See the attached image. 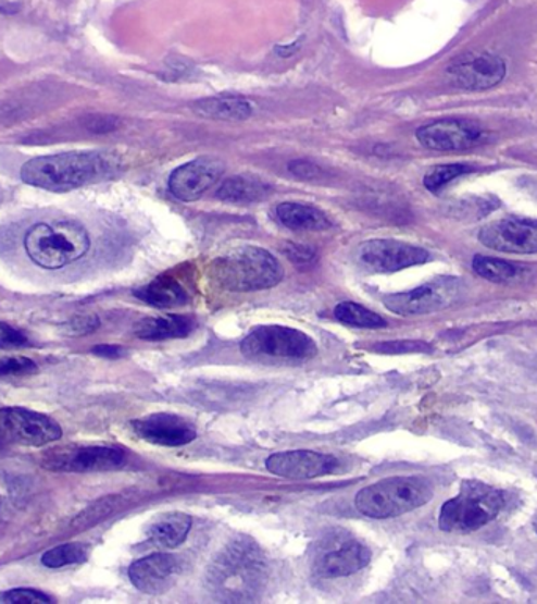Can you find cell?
Listing matches in <instances>:
<instances>
[{
	"mask_svg": "<svg viewBox=\"0 0 537 604\" xmlns=\"http://www.w3.org/2000/svg\"><path fill=\"white\" fill-rule=\"evenodd\" d=\"M115 162L99 151H66L30 159L21 169L28 186L51 193H70L112 175Z\"/></svg>",
	"mask_w": 537,
	"mask_h": 604,
	"instance_id": "cell-1",
	"label": "cell"
},
{
	"mask_svg": "<svg viewBox=\"0 0 537 604\" xmlns=\"http://www.w3.org/2000/svg\"><path fill=\"white\" fill-rule=\"evenodd\" d=\"M266 559L250 540H236L217 554L207 575L212 595L222 602H252L266 582Z\"/></svg>",
	"mask_w": 537,
	"mask_h": 604,
	"instance_id": "cell-2",
	"label": "cell"
},
{
	"mask_svg": "<svg viewBox=\"0 0 537 604\" xmlns=\"http://www.w3.org/2000/svg\"><path fill=\"white\" fill-rule=\"evenodd\" d=\"M28 259L42 270H62L83 259L90 249V236L74 221L40 222L24 236Z\"/></svg>",
	"mask_w": 537,
	"mask_h": 604,
	"instance_id": "cell-3",
	"label": "cell"
},
{
	"mask_svg": "<svg viewBox=\"0 0 537 604\" xmlns=\"http://www.w3.org/2000/svg\"><path fill=\"white\" fill-rule=\"evenodd\" d=\"M211 279L228 292H258L280 284L283 268L266 249L247 246L212 261Z\"/></svg>",
	"mask_w": 537,
	"mask_h": 604,
	"instance_id": "cell-4",
	"label": "cell"
},
{
	"mask_svg": "<svg viewBox=\"0 0 537 604\" xmlns=\"http://www.w3.org/2000/svg\"><path fill=\"white\" fill-rule=\"evenodd\" d=\"M434 489L423 477H390L357 494L360 514L374 519L401 517L429 503Z\"/></svg>",
	"mask_w": 537,
	"mask_h": 604,
	"instance_id": "cell-5",
	"label": "cell"
},
{
	"mask_svg": "<svg viewBox=\"0 0 537 604\" xmlns=\"http://www.w3.org/2000/svg\"><path fill=\"white\" fill-rule=\"evenodd\" d=\"M503 505L504 496L500 490L478 480H466L458 496L441 507L438 526L444 532H475L494 521Z\"/></svg>",
	"mask_w": 537,
	"mask_h": 604,
	"instance_id": "cell-6",
	"label": "cell"
},
{
	"mask_svg": "<svg viewBox=\"0 0 537 604\" xmlns=\"http://www.w3.org/2000/svg\"><path fill=\"white\" fill-rule=\"evenodd\" d=\"M240 352L247 358L257 360H305L317 355V346L305 332L271 324V326H258L250 332L240 344Z\"/></svg>",
	"mask_w": 537,
	"mask_h": 604,
	"instance_id": "cell-7",
	"label": "cell"
},
{
	"mask_svg": "<svg viewBox=\"0 0 537 604\" xmlns=\"http://www.w3.org/2000/svg\"><path fill=\"white\" fill-rule=\"evenodd\" d=\"M62 427L49 416L21 406L0 408V440L3 444L42 447L62 437Z\"/></svg>",
	"mask_w": 537,
	"mask_h": 604,
	"instance_id": "cell-8",
	"label": "cell"
},
{
	"mask_svg": "<svg viewBox=\"0 0 537 604\" xmlns=\"http://www.w3.org/2000/svg\"><path fill=\"white\" fill-rule=\"evenodd\" d=\"M464 284L458 278H438L410 292L395 293L384 298L390 312L402 317L424 316L447 309L458 301Z\"/></svg>",
	"mask_w": 537,
	"mask_h": 604,
	"instance_id": "cell-9",
	"label": "cell"
},
{
	"mask_svg": "<svg viewBox=\"0 0 537 604\" xmlns=\"http://www.w3.org/2000/svg\"><path fill=\"white\" fill-rule=\"evenodd\" d=\"M357 263L370 273H396L429 260L423 247L408 245L398 239H370L355 250Z\"/></svg>",
	"mask_w": 537,
	"mask_h": 604,
	"instance_id": "cell-10",
	"label": "cell"
},
{
	"mask_svg": "<svg viewBox=\"0 0 537 604\" xmlns=\"http://www.w3.org/2000/svg\"><path fill=\"white\" fill-rule=\"evenodd\" d=\"M125 454L115 447H55L45 452L41 466L54 472H102L120 468Z\"/></svg>",
	"mask_w": 537,
	"mask_h": 604,
	"instance_id": "cell-11",
	"label": "cell"
},
{
	"mask_svg": "<svg viewBox=\"0 0 537 604\" xmlns=\"http://www.w3.org/2000/svg\"><path fill=\"white\" fill-rule=\"evenodd\" d=\"M480 245L498 252L537 254V219L509 217L480 229Z\"/></svg>",
	"mask_w": 537,
	"mask_h": 604,
	"instance_id": "cell-12",
	"label": "cell"
},
{
	"mask_svg": "<svg viewBox=\"0 0 537 604\" xmlns=\"http://www.w3.org/2000/svg\"><path fill=\"white\" fill-rule=\"evenodd\" d=\"M448 77L464 90H487L507 76V63L489 52H469L450 63Z\"/></svg>",
	"mask_w": 537,
	"mask_h": 604,
	"instance_id": "cell-13",
	"label": "cell"
},
{
	"mask_svg": "<svg viewBox=\"0 0 537 604\" xmlns=\"http://www.w3.org/2000/svg\"><path fill=\"white\" fill-rule=\"evenodd\" d=\"M224 162L211 157H201L179 165L168 178V189L175 199L196 201L211 189L224 175Z\"/></svg>",
	"mask_w": 537,
	"mask_h": 604,
	"instance_id": "cell-14",
	"label": "cell"
},
{
	"mask_svg": "<svg viewBox=\"0 0 537 604\" xmlns=\"http://www.w3.org/2000/svg\"><path fill=\"white\" fill-rule=\"evenodd\" d=\"M483 130L469 120L445 119L416 131V139L424 148L436 151H459L483 143Z\"/></svg>",
	"mask_w": 537,
	"mask_h": 604,
	"instance_id": "cell-15",
	"label": "cell"
},
{
	"mask_svg": "<svg viewBox=\"0 0 537 604\" xmlns=\"http://www.w3.org/2000/svg\"><path fill=\"white\" fill-rule=\"evenodd\" d=\"M338 466L337 458L313 451L280 452L266 460L267 471L285 479H314V477L328 476Z\"/></svg>",
	"mask_w": 537,
	"mask_h": 604,
	"instance_id": "cell-16",
	"label": "cell"
},
{
	"mask_svg": "<svg viewBox=\"0 0 537 604\" xmlns=\"http://www.w3.org/2000/svg\"><path fill=\"white\" fill-rule=\"evenodd\" d=\"M130 426L137 436L158 446H186L197 437L193 426L173 415H151L148 418L134 420Z\"/></svg>",
	"mask_w": 537,
	"mask_h": 604,
	"instance_id": "cell-17",
	"label": "cell"
},
{
	"mask_svg": "<svg viewBox=\"0 0 537 604\" xmlns=\"http://www.w3.org/2000/svg\"><path fill=\"white\" fill-rule=\"evenodd\" d=\"M127 574H129L134 588L139 589L140 592L155 595L175 584L179 575V564L178 559L170 554H151V556L134 562Z\"/></svg>",
	"mask_w": 537,
	"mask_h": 604,
	"instance_id": "cell-18",
	"label": "cell"
},
{
	"mask_svg": "<svg viewBox=\"0 0 537 604\" xmlns=\"http://www.w3.org/2000/svg\"><path fill=\"white\" fill-rule=\"evenodd\" d=\"M371 560V551L362 543H348L325 551L316 562V571L325 578H342L363 570Z\"/></svg>",
	"mask_w": 537,
	"mask_h": 604,
	"instance_id": "cell-19",
	"label": "cell"
},
{
	"mask_svg": "<svg viewBox=\"0 0 537 604\" xmlns=\"http://www.w3.org/2000/svg\"><path fill=\"white\" fill-rule=\"evenodd\" d=\"M275 218L283 227L295 232H323L332 227L330 219L325 217L324 211L297 201L277 205Z\"/></svg>",
	"mask_w": 537,
	"mask_h": 604,
	"instance_id": "cell-20",
	"label": "cell"
},
{
	"mask_svg": "<svg viewBox=\"0 0 537 604\" xmlns=\"http://www.w3.org/2000/svg\"><path fill=\"white\" fill-rule=\"evenodd\" d=\"M192 528V518L179 511L161 515L148 528V540L154 545L168 547L182 546Z\"/></svg>",
	"mask_w": 537,
	"mask_h": 604,
	"instance_id": "cell-21",
	"label": "cell"
},
{
	"mask_svg": "<svg viewBox=\"0 0 537 604\" xmlns=\"http://www.w3.org/2000/svg\"><path fill=\"white\" fill-rule=\"evenodd\" d=\"M193 331V321L182 316L143 318L134 326V334L141 341L159 342L182 338Z\"/></svg>",
	"mask_w": 537,
	"mask_h": 604,
	"instance_id": "cell-22",
	"label": "cell"
},
{
	"mask_svg": "<svg viewBox=\"0 0 537 604\" xmlns=\"http://www.w3.org/2000/svg\"><path fill=\"white\" fill-rule=\"evenodd\" d=\"M134 295L148 306L158 309H170V307L183 306L187 301V293L183 285L170 275H159L153 282L136 289Z\"/></svg>",
	"mask_w": 537,
	"mask_h": 604,
	"instance_id": "cell-23",
	"label": "cell"
},
{
	"mask_svg": "<svg viewBox=\"0 0 537 604\" xmlns=\"http://www.w3.org/2000/svg\"><path fill=\"white\" fill-rule=\"evenodd\" d=\"M268 187L252 176L236 175L225 180L217 190V199L226 204H254L263 200Z\"/></svg>",
	"mask_w": 537,
	"mask_h": 604,
	"instance_id": "cell-24",
	"label": "cell"
},
{
	"mask_svg": "<svg viewBox=\"0 0 537 604\" xmlns=\"http://www.w3.org/2000/svg\"><path fill=\"white\" fill-rule=\"evenodd\" d=\"M196 111L200 115L208 116V119L242 122V120L252 115V106L242 98L218 97L198 101Z\"/></svg>",
	"mask_w": 537,
	"mask_h": 604,
	"instance_id": "cell-25",
	"label": "cell"
},
{
	"mask_svg": "<svg viewBox=\"0 0 537 604\" xmlns=\"http://www.w3.org/2000/svg\"><path fill=\"white\" fill-rule=\"evenodd\" d=\"M335 318L339 323L348 326L362 328V330H380L387 326V321L360 304L346 301L335 307Z\"/></svg>",
	"mask_w": 537,
	"mask_h": 604,
	"instance_id": "cell-26",
	"label": "cell"
},
{
	"mask_svg": "<svg viewBox=\"0 0 537 604\" xmlns=\"http://www.w3.org/2000/svg\"><path fill=\"white\" fill-rule=\"evenodd\" d=\"M473 271L486 281L503 284L517 275L519 267L511 261L495 259V257L476 256L473 259Z\"/></svg>",
	"mask_w": 537,
	"mask_h": 604,
	"instance_id": "cell-27",
	"label": "cell"
},
{
	"mask_svg": "<svg viewBox=\"0 0 537 604\" xmlns=\"http://www.w3.org/2000/svg\"><path fill=\"white\" fill-rule=\"evenodd\" d=\"M120 504H122V497L116 496V494L102 497V500L91 504L90 507L85 508L83 514L77 515L71 526L77 529V531H87V529L97 526L98 522L104 521L105 518L111 517L113 511L120 507Z\"/></svg>",
	"mask_w": 537,
	"mask_h": 604,
	"instance_id": "cell-28",
	"label": "cell"
},
{
	"mask_svg": "<svg viewBox=\"0 0 537 604\" xmlns=\"http://www.w3.org/2000/svg\"><path fill=\"white\" fill-rule=\"evenodd\" d=\"M88 559V547L83 543H65L46 551L41 564L48 568H62L66 565L84 564Z\"/></svg>",
	"mask_w": 537,
	"mask_h": 604,
	"instance_id": "cell-29",
	"label": "cell"
},
{
	"mask_svg": "<svg viewBox=\"0 0 537 604\" xmlns=\"http://www.w3.org/2000/svg\"><path fill=\"white\" fill-rule=\"evenodd\" d=\"M473 171H475V169H473L472 165L462 164V162L438 165V168H434L433 171L424 176V187H426L427 190H430V193H440L445 186L450 185V183L458 180L459 176H464L466 173Z\"/></svg>",
	"mask_w": 537,
	"mask_h": 604,
	"instance_id": "cell-30",
	"label": "cell"
},
{
	"mask_svg": "<svg viewBox=\"0 0 537 604\" xmlns=\"http://www.w3.org/2000/svg\"><path fill=\"white\" fill-rule=\"evenodd\" d=\"M35 373H38V366L26 356L0 358V378L30 377Z\"/></svg>",
	"mask_w": 537,
	"mask_h": 604,
	"instance_id": "cell-31",
	"label": "cell"
},
{
	"mask_svg": "<svg viewBox=\"0 0 537 604\" xmlns=\"http://www.w3.org/2000/svg\"><path fill=\"white\" fill-rule=\"evenodd\" d=\"M48 593L37 589H12L0 593V603L2 604H49L54 603Z\"/></svg>",
	"mask_w": 537,
	"mask_h": 604,
	"instance_id": "cell-32",
	"label": "cell"
},
{
	"mask_svg": "<svg viewBox=\"0 0 537 604\" xmlns=\"http://www.w3.org/2000/svg\"><path fill=\"white\" fill-rule=\"evenodd\" d=\"M374 349L377 353H385V355H401V353L429 352L430 345L420 341H396L376 345Z\"/></svg>",
	"mask_w": 537,
	"mask_h": 604,
	"instance_id": "cell-33",
	"label": "cell"
},
{
	"mask_svg": "<svg viewBox=\"0 0 537 604\" xmlns=\"http://www.w3.org/2000/svg\"><path fill=\"white\" fill-rule=\"evenodd\" d=\"M30 345L32 342L28 341L27 335L24 334L23 331L16 330V328L0 321V348H27V346Z\"/></svg>",
	"mask_w": 537,
	"mask_h": 604,
	"instance_id": "cell-34",
	"label": "cell"
},
{
	"mask_svg": "<svg viewBox=\"0 0 537 604\" xmlns=\"http://www.w3.org/2000/svg\"><path fill=\"white\" fill-rule=\"evenodd\" d=\"M99 324H101V321H99L97 316H80L70 320L65 324V331L70 335L90 334V332L98 330Z\"/></svg>",
	"mask_w": 537,
	"mask_h": 604,
	"instance_id": "cell-35",
	"label": "cell"
},
{
	"mask_svg": "<svg viewBox=\"0 0 537 604\" xmlns=\"http://www.w3.org/2000/svg\"><path fill=\"white\" fill-rule=\"evenodd\" d=\"M288 169L289 172L295 173V175L299 176V178L305 180L317 178V176L323 173V171H321L317 165H314L313 162L302 161V159L289 162Z\"/></svg>",
	"mask_w": 537,
	"mask_h": 604,
	"instance_id": "cell-36",
	"label": "cell"
},
{
	"mask_svg": "<svg viewBox=\"0 0 537 604\" xmlns=\"http://www.w3.org/2000/svg\"><path fill=\"white\" fill-rule=\"evenodd\" d=\"M286 256L289 257V260L295 261L296 264H310L311 261L314 260V252L313 250L309 249L305 246L299 245H289L286 247Z\"/></svg>",
	"mask_w": 537,
	"mask_h": 604,
	"instance_id": "cell-37",
	"label": "cell"
},
{
	"mask_svg": "<svg viewBox=\"0 0 537 604\" xmlns=\"http://www.w3.org/2000/svg\"><path fill=\"white\" fill-rule=\"evenodd\" d=\"M116 125H118V120L108 115H93L87 123L88 128L97 131V133H108V131L115 130Z\"/></svg>",
	"mask_w": 537,
	"mask_h": 604,
	"instance_id": "cell-38",
	"label": "cell"
},
{
	"mask_svg": "<svg viewBox=\"0 0 537 604\" xmlns=\"http://www.w3.org/2000/svg\"><path fill=\"white\" fill-rule=\"evenodd\" d=\"M91 352L95 353L97 356H101V358L108 359H118L122 356H125V348L118 345H98L93 346Z\"/></svg>",
	"mask_w": 537,
	"mask_h": 604,
	"instance_id": "cell-39",
	"label": "cell"
},
{
	"mask_svg": "<svg viewBox=\"0 0 537 604\" xmlns=\"http://www.w3.org/2000/svg\"><path fill=\"white\" fill-rule=\"evenodd\" d=\"M3 447H5V444H3V441L0 440V451H2Z\"/></svg>",
	"mask_w": 537,
	"mask_h": 604,
	"instance_id": "cell-40",
	"label": "cell"
},
{
	"mask_svg": "<svg viewBox=\"0 0 537 604\" xmlns=\"http://www.w3.org/2000/svg\"><path fill=\"white\" fill-rule=\"evenodd\" d=\"M533 525H535V529H536V533H537V517L535 518V521H533Z\"/></svg>",
	"mask_w": 537,
	"mask_h": 604,
	"instance_id": "cell-41",
	"label": "cell"
}]
</instances>
